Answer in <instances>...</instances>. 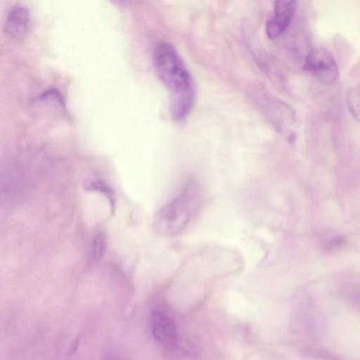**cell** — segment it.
<instances>
[{"mask_svg":"<svg viewBox=\"0 0 360 360\" xmlns=\"http://www.w3.org/2000/svg\"><path fill=\"white\" fill-rule=\"evenodd\" d=\"M155 71L172 95L171 115L179 121L191 112L195 101L193 78L176 49L169 43L160 41L153 50Z\"/></svg>","mask_w":360,"mask_h":360,"instance_id":"obj_1","label":"cell"},{"mask_svg":"<svg viewBox=\"0 0 360 360\" xmlns=\"http://www.w3.org/2000/svg\"><path fill=\"white\" fill-rule=\"evenodd\" d=\"M202 202V192L195 180H190L181 193L158 212L155 225L165 236L181 233L195 219Z\"/></svg>","mask_w":360,"mask_h":360,"instance_id":"obj_2","label":"cell"},{"mask_svg":"<svg viewBox=\"0 0 360 360\" xmlns=\"http://www.w3.org/2000/svg\"><path fill=\"white\" fill-rule=\"evenodd\" d=\"M303 68L323 84H332L338 77V67L331 52L324 47H316L309 51Z\"/></svg>","mask_w":360,"mask_h":360,"instance_id":"obj_3","label":"cell"},{"mask_svg":"<svg viewBox=\"0 0 360 360\" xmlns=\"http://www.w3.org/2000/svg\"><path fill=\"white\" fill-rule=\"evenodd\" d=\"M150 328L153 338L166 349H174L179 345L177 329L174 321L164 312L154 310L150 315Z\"/></svg>","mask_w":360,"mask_h":360,"instance_id":"obj_4","label":"cell"},{"mask_svg":"<svg viewBox=\"0 0 360 360\" xmlns=\"http://www.w3.org/2000/svg\"><path fill=\"white\" fill-rule=\"evenodd\" d=\"M31 28V16L28 9L17 5L8 13L5 22L4 31L11 39L16 41L24 39Z\"/></svg>","mask_w":360,"mask_h":360,"instance_id":"obj_5","label":"cell"},{"mask_svg":"<svg viewBox=\"0 0 360 360\" xmlns=\"http://www.w3.org/2000/svg\"><path fill=\"white\" fill-rule=\"evenodd\" d=\"M296 8L295 1L278 0L274 3V15L266 26L269 38L274 39L289 26Z\"/></svg>","mask_w":360,"mask_h":360,"instance_id":"obj_6","label":"cell"},{"mask_svg":"<svg viewBox=\"0 0 360 360\" xmlns=\"http://www.w3.org/2000/svg\"><path fill=\"white\" fill-rule=\"evenodd\" d=\"M85 190L96 191L104 195L108 200L112 211H114L115 205V197L113 190L103 181L94 179L85 181L84 184Z\"/></svg>","mask_w":360,"mask_h":360,"instance_id":"obj_7","label":"cell"},{"mask_svg":"<svg viewBox=\"0 0 360 360\" xmlns=\"http://www.w3.org/2000/svg\"><path fill=\"white\" fill-rule=\"evenodd\" d=\"M347 103L353 117L360 122V89H354L348 92Z\"/></svg>","mask_w":360,"mask_h":360,"instance_id":"obj_8","label":"cell"},{"mask_svg":"<svg viewBox=\"0 0 360 360\" xmlns=\"http://www.w3.org/2000/svg\"><path fill=\"white\" fill-rule=\"evenodd\" d=\"M106 249V238L103 233H98L92 243L91 257L94 260L100 259L104 255Z\"/></svg>","mask_w":360,"mask_h":360,"instance_id":"obj_9","label":"cell"},{"mask_svg":"<svg viewBox=\"0 0 360 360\" xmlns=\"http://www.w3.org/2000/svg\"><path fill=\"white\" fill-rule=\"evenodd\" d=\"M345 242L343 237H335L326 244V248L331 250L341 246Z\"/></svg>","mask_w":360,"mask_h":360,"instance_id":"obj_10","label":"cell"},{"mask_svg":"<svg viewBox=\"0 0 360 360\" xmlns=\"http://www.w3.org/2000/svg\"><path fill=\"white\" fill-rule=\"evenodd\" d=\"M78 342H79L78 339H75L73 340V342L71 343L70 349L72 351V352H74V350H75L77 349Z\"/></svg>","mask_w":360,"mask_h":360,"instance_id":"obj_11","label":"cell"},{"mask_svg":"<svg viewBox=\"0 0 360 360\" xmlns=\"http://www.w3.org/2000/svg\"><path fill=\"white\" fill-rule=\"evenodd\" d=\"M110 360H112V359H110Z\"/></svg>","mask_w":360,"mask_h":360,"instance_id":"obj_12","label":"cell"}]
</instances>
